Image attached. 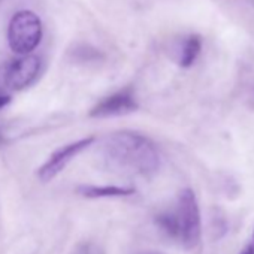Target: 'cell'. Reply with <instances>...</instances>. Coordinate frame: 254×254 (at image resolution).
<instances>
[{
	"instance_id": "1",
	"label": "cell",
	"mask_w": 254,
	"mask_h": 254,
	"mask_svg": "<svg viewBox=\"0 0 254 254\" xmlns=\"http://www.w3.org/2000/svg\"><path fill=\"white\" fill-rule=\"evenodd\" d=\"M103 156L117 169L151 177L162 165V157L156 144L145 135L130 130L115 132L103 144Z\"/></svg>"
},
{
	"instance_id": "2",
	"label": "cell",
	"mask_w": 254,
	"mask_h": 254,
	"mask_svg": "<svg viewBox=\"0 0 254 254\" xmlns=\"http://www.w3.org/2000/svg\"><path fill=\"white\" fill-rule=\"evenodd\" d=\"M42 39V23L32 11L17 12L8 26L9 48L18 56H29Z\"/></svg>"
},
{
	"instance_id": "3",
	"label": "cell",
	"mask_w": 254,
	"mask_h": 254,
	"mask_svg": "<svg viewBox=\"0 0 254 254\" xmlns=\"http://www.w3.org/2000/svg\"><path fill=\"white\" fill-rule=\"evenodd\" d=\"M174 215L178 226L180 242L189 248H194L200 241L202 223L199 203L193 190L186 189L180 193Z\"/></svg>"
},
{
	"instance_id": "4",
	"label": "cell",
	"mask_w": 254,
	"mask_h": 254,
	"mask_svg": "<svg viewBox=\"0 0 254 254\" xmlns=\"http://www.w3.org/2000/svg\"><path fill=\"white\" fill-rule=\"evenodd\" d=\"M41 59L38 56H20L8 63L3 72L5 85L11 90H24L27 88L41 72Z\"/></svg>"
},
{
	"instance_id": "5",
	"label": "cell",
	"mask_w": 254,
	"mask_h": 254,
	"mask_svg": "<svg viewBox=\"0 0 254 254\" xmlns=\"http://www.w3.org/2000/svg\"><path fill=\"white\" fill-rule=\"evenodd\" d=\"M93 142H94V138L88 136V138L70 142V144L62 147V148H59L57 151H54L50 156V159L39 168V171H38L39 180L44 181V183H48L53 178H56L79 153L87 150Z\"/></svg>"
},
{
	"instance_id": "6",
	"label": "cell",
	"mask_w": 254,
	"mask_h": 254,
	"mask_svg": "<svg viewBox=\"0 0 254 254\" xmlns=\"http://www.w3.org/2000/svg\"><path fill=\"white\" fill-rule=\"evenodd\" d=\"M138 109V102L132 90L124 88L105 99H102L91 111L90 115L94 118H108L130 114Z\"/></svg>"
},
{
	"instance_id": "7",
	"label": "cell",
	"mask_w": 254,
	"mask_h": 254,
	"mask_svg": "<svg viewBox=\"0 0 254 254\" xmlns=\"http://www.w3.org/2000/svg\"><path fill=\"white\" fill-rule=\"evenodd\" d=\"M78 193L88 199H100V197H126L132 196L135 189L124 186H81Z\"/></svg>"
},
{
	"instance_id": "8",
	"label": "cell",
	"mask_w": 254,
	"mask_h": 254,
	"mask_svg": "<svg viewBox=\"0 0 254 254\" xmlns=\"http://www.w3.org/2000/svg\"><path fill=\"white\" fill-rule=\"evenodd\" d=\"M200 48H202L200 38L196 35L189 36L183 44V50H181V56H180V64L183 67H190L196 62V59L199 57Z\"/></svg>"
},
{
	"instance_id": "9",
	"label": "cell",
	"mask_w": 254,
	"mask_h": 254,
	"mask_svg": "<svg viewBox=\"0 0 254 254\" xmlns=\"http://www.w3.org/2000/svg\"><path fill=\"white\" fill-rule=\"evenodd\" d=\"M72 254H105V251L99 244L93 241H84L75 247Z\"/></svg>"
},
{
	"instance_id": "10",
	"label": "cell",
	"mask_w": 254,
	"mask_h": 254,
	"mask_svg": "<svg viewBox=\"0 0 254 254\" xmlns=\"http://www.w3.org/2000/svg\"><path fill=\"white\" fill-rule=\"evenodd\" d=\"M11 102V97L8 94H3V93H0V109L5 108L8 103Z\"/></svg>"
},
{
	"instance_id": "11",
	"label": "cell",
	"mask_w": 254,
	"mask_h": 254,
	"mask_svg": "<svg viewBox=\"0 0 254 254\" xmlns=\"http://www.w3.org/2000/svg\"><path fill=\"white\" fill-rule=\"evenodd\" d=\"M241 254H254V250H253V247H251V245H248V247H247Z\"/></svg>"
},
{
	"instance_id": "12",
	"label": "cell",
	"mask_w": 254,
	"mask_h": 254,
	"mask_svg": "<svg viewBox=\"0 0 254 254\" xmlns=\"http://www.w3.org/2000/svg\"><path fill=\"white\" fill-rule=\"evenodd\" d=\"M250 245H251V247H253V250H254V235H253V242H251Z\"/></svg>"
}]
</instances>
